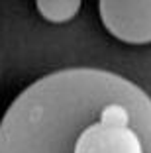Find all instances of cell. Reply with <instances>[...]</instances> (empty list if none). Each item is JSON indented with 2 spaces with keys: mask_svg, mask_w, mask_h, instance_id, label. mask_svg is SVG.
<instances>
[{
  "mask_svg": "<svg viewBox=\"0 0 151 153\" xmlns=\"http://www.w3.org/2000/svg\"><path fill=\"white\" fill-rule=\"evenodd\" d=\"M0 153H151V96L96 67L47 73L4 112Z\"/></svg>",
  "mask_w": 151,
  "mask_h": 153,
  "instance_id": "6da1fadb",
  "label": "cell"
},
{
  "mask_svg": "<svg viewBox=\"0 0 151 153\" xmlns=\"http://www.w3.org/2000/svg\"><path fill=\"white\" fill-rule=\"evenodd\" d=\"M98 14L110 36L129 45L151 43V2H98Z\"/></svg>",
  "mask_w": 151,
  "mask_h": 153,
  "instance_id": "7a4b0ae2",
  "label": "cell"
},
{
  "mask_svg": "<svg viewBox=\"0 0 151 153\" xmlns=\"http://www.w3.org/2000/svg\"><path fill=\"white\" fill-rule=\"evenodd\" d=\"M79 0H39L36 2V8L43 20L49 24H65L71 22L77 14L80 12Z\"/></svg>",
  "mask_w": 151,
  "mask_h": 153,
  "instance_id": "3957f363",
  "label": "cell"
}]
</instances>
